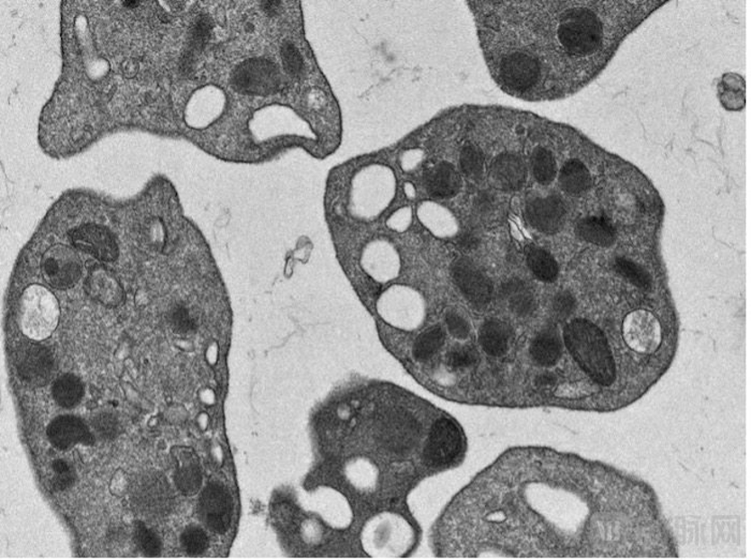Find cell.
<instances>
[{"mask_svg": "<svg viewBox=\"0 0 751 560\" xmlns=\"http://www.w3.org/2000/svg\"><path fill=\"white\" fill-rule=\"evenodd\" d=\"M457 245L464 251H472L480 246V237L472 230H463L457 237Z\"/></svg>", "mask_w": 751, "mask_h": 560, "instance_id": "cb8c5ba5", "label": "cell"}, {"mask_svg": "<svg viewBox=\"0 0 751 560\" xmlns=\"http://www.w3.org/2000/svg\"><path fill=\"white\" fill-rule=\"evenodd\" d=\"M134 540L146 556H158L161 552V542L154 531L142 522L134 525Z\"/></svg>", "mask_w": 751, "mask_h": 560, "instance_id": "e0dca14e", "label": "cell"}, {"mask_svg": "<svg viewBox=\"0 0 751 560\" xmlns=\"http://www.w3.org/2000/svg\"><path fill=\"white\" fill-rule=\"evenodd\" d=\"M281 2H273V0H268V2L261 3L264 13L270 15L278 14L281 9Z\"/></svg>", "mask_w": 751, "mask_h": 560, "instance_id": "d4e9b609", "label": "cell"}, {"mask_svg": "<svg viewBox=\"0 0 751 560\" xmlns=\"http://www.w3.org/2000/svg\"><path fill=\"white\" fill-rule=\"evenodd\" d=\"M423 185L427 194L435 199H451L462 188V177L454 164L438 161L423 174Z\"/></svg>", "mask_w": 751, "mask_h": 560, "instance_id": "9c48e42d", "label": "cell"}, {"mask_svg": "<svg viewBox=\"0 0 751 560\" xmlns=\"http://www.w3.org/2000/svg\"><path fill=\"white\" fill-rule=\"evenodd\" d=\"M234 85L242 93L264 95L278 90L279 76L272 62L263 59H252L237 67L234 75Z\"/></svg>", "mask_w": 751, "mask_h": 560, "instance_id": "277c9868", "label": "cell"}, {"mask_svg": "<svg viewBox=\"0 0 751 560\" xmlns=\"http://www.w3.org/2000/svg\"><path fill=\"white\" fill-rule=\"evenodd\" d=\"M444 321L449 335L460 342L455 345L465 343L468 340L471 336V326L464 316L456 312H449L445 315Z\"/></svg>", "mask_w": 751, "mask_h": 560, "instance_id": "ffe728a7", "label": "cell"}, {"mask_svg": "<svg viewBox=\"0 0 751 560\" xmlns=\"http://www.w3.org/2000/svg\"><path fill=\"white\" fill-rule=\"evenodd\" d=\"M233 509V499L224 485L211 483L203 491L199 501L200 516L214 533L224 534L229 529Z\"/></svg>", "mask_w": 751, "mask_h": 560, "instance_id": "52a82bcc", "label": "cell"}, {"mask_svg": "<svg viewBox=\"0 0 751 560\" xmlns=\"http://www.w3.org/2000/svg\"><path fill=\"white\" fill-rule=\"evenodd\" d=\"M575 233L582 240L596 247H612L617 240V228L606 214H590L578 221Z\"/></svg>", "mask_w": 751, "mask_h": 560, "instance_id": "8fae6325", "label": "cell"}, {"mask_svg": "<svg viewBox=\"0 0 751 560\" xmlns=\"http://www.w3.org/2000/svg\"><path fill=\"white\" fill-rule=\"evenodd\" d=\"M614 268L627 282L631 283L632 285L640 288V290H649L651 288V275L641 265L635 263L629 257H617L614 260Z\"/></svg>", "mask_w": 751, "mask_h": 560, "instance_id": "2e32d148", "label": "cell"}, {"mask_svg": "<svg viewBox=\"0 0 751 560\" xmlns=\"http://www.w3.org/2000/svg\"><path fill=\"white\" fill-rule=\"evenodd\" d=\"M132 501L135 510L146 518L163 516L170 509L171 490L160 474H145L133 484Z\"/></svg>", "mask_w": 751, "mask_h": 560, "instance_id": "3957f363", "label": "cell"}, {"mask_svg": "<svg viewBox=\"0 0 751 560\" xmlns=\"http://www.w3.org/2000/svg\"><path fill=\"white\" fill-rule=\"evenodd\" d=\"M48 435L50 443L59 449H68L78 443L92 444L94 441L86 423L75 416L56 418L50 424Z\"/></svg>", "mask_w": 751, "mask_h": 560, "instance_id": "30bf717a", "label": "cell"}, {"mask_svg": "<svg viewBox=\"0 0 751 560\" xmlns=\"http://www.w3.org/2000/svg\"><path fill=\"white\" fill-rule=\"evenodd\" d=\"M173 455L177 457L179 468L175 474V483L186 495H194L202 484V473L199 461L193 451L186 448H175Z\"/></svg>", "mask_w": 751, "mask_h": 560, "instance_id": "4fadbf2b", "label": "cell"}, {"mask_svg": "<svg viewBox=\"0 0 751 560\" xmlns=\"http://www.w3.org/2000/svg\"><path fill=\"white\" fill-rule=\"evenodd\" d=\"M559 185L569 195L579 196L591 189V173L585 161L579 157H570L564 161L558 174Z\"/></svg>", "mask_w": 751, "mask_h": 560, "instance_id": "7c38bea8", "label": "cell"}, {"mask_svg": "<svg viewBox=\"0 0 751 560\" xmlns=\"http://www.w3.org/2000/svg\"><path fill=\"white\" fill-rule=\"evenodd\" d=\"M502 296L513 315L525 319L533 315L536 308L534 293L523 281L511 280L502 286Z\"/></svg>", "mask_w": 751, "mask_h": 560, "instance_id": "5bb4252c", "label": "cell"}, {"mask_svg": "<svg viewBox=\"0 0 751 560\" xmlns=\"http://www.w3.org/2000/svg\"><path fill=\"white\" fill-rule=\"evenodd\" d=\"M527 257L528 267L536 279L542 282H554L557 279V262L545 248L529 247Z\"/></svg>", "mask_w": 751, "mask_h": 560, "instance_id": "9a60e30c", "label": "cell"}, {"mask_svg": "<svg viewBox=\"0 0 751 560\" xmlns=\"http://www.w3.org/2000/svg\"><path fill=\"white\" fill-rule=\"evenodd\" d=\"M53 469L55 473L53 479L55 489L65 490L75 481V472H73V468L69 464L65 461H55L53 463Z\"/></svg>", "mask_w": 751, "mask_h": 560, "instance_id": "603a6c76", "label": "cell"}, {"mask_svg": "<svg viewBox=\"0 0 751 560\" xmlns=\"http://www.w3.org/2000/svg\"><path fill=\"white\" fill-rule=\"evenodd\" d=\"M452 275L456 285L474 307L485 308L492 301V281L471 259H457L452 266Z\"/></svg>", "mask_w": 751, "mask_h": 560, "instance_id": "5b68a950", "label": "cell"}, {"mask_svg": "<svg viewBox=\"0 0 751 560\" xmlns=\"http://www.w3.org/2000/svg\"><path fill=\"white\" fill-rule=\"evenodd\" d=\"M282 62H284L285 69L292 76H300L304 71V60L300 50L291 43L284 44L281 49Z\"/></svg>", "mask_w": 751, "mask_h": 560, "instance_id": "7402d4cb", "label": "cell"}, {"mask_svg": "<svg viewBox=\"0 0 751 560\" xmlns=\"http://www.w3.org/2000/svg\"><path fill=\"white\" fill-rule=\"evenodd\" d=\"M577 310V301L569 292H559L553 298L552 316L557 322L566 321Z\"/></svg>", "mask_w": 751, "mask_h": 560, "instance_id": "d6986e66", "label": "cell"}, {"mask_svg": "<svg viewBox=\"0 0 751 560\" xmlns=\"http://www.w3.org/2000/svg\"><path fill=\"white\" fill-rule=\"evenodd\" d=\"M513 342H515V336L510 326L504 321L489 319L479 327V348L490 358L506 357L513 347Z\"/></svg>", "mask_w": 751, "mask_h": 560, "instance_id": "ba28073f", "label": "cell"}, {"mask_svg": "<svg viewBox=\"0 0 751 560\" xmlns=\"http://www.w3.org/2000/svg\"><path fill=\"white\" fill-rule=\"evenodd\" d=\"M524 217L540 233L555 234L566 221V203L557 194L534 196L525 205Z\"/></svg>", "mask_w": 751, "mask_h": 560, "instance_id": "8992f818", "label": "cell"}, {"mask_svg": "<svg viewBox=\"0 0 751 560\" xmlns=\"http://www.w3.org/2000/svg\"><path fill=\"white\" fill-rule=\"evenodd\" d=\"M591 472L545 449L508 451L457 494L435 533L439 556H584Z\"/></svg>", "mask_w": 751, "mask_h": 560, "instance_id": "6da1fadb", "label": "cell"}, {"mask_svg": "<svg viewBox=\"0 0 751 560\" xmlns=\"http://www.w3.org/2000/svg\"><path fill=\"white\" fill-rule=\"evenodd\" d=\"M582 5L468 2L484 59L505 93L546 100L574 92L608 39L594 9Z\"/></svg>", "mask_w": 751, "mask_h": 560, "instance_id": "7a4b0ae2", "label": "cell"}, {"mask_svg": "<svg viewBox=\"0 0 751 560\" xmlns=\"http://www.w3.org/2000/svg\"><path fill=\"white\" fill-rule=\"evenodd\" d=\"M93 426L95 431L105 439L115 438L121 429L120 423H118L116 418L109 414V412H101V414L96 416Z\"/></svg>", "mask_w": 751, "mask_h": 560, "instance_id": "44dd1931", "label": "cell"}, {"mask_svg": "<svg viewBox=\"0 0 751 560\" xmlns=\"http://www.w3.org/2000/svg\"><path fill=\"white\" fill-rule=\"evenodd\" d=\"M180 542L185 552L191 556L201 555L208 546V538L205 530L197 526H189L186 528L180 537Z\"/></svg>", "mask_w": 751, "mask_h": 560, "instance_id": "ac0fdd59", "label": "cell"}]
</instances>
